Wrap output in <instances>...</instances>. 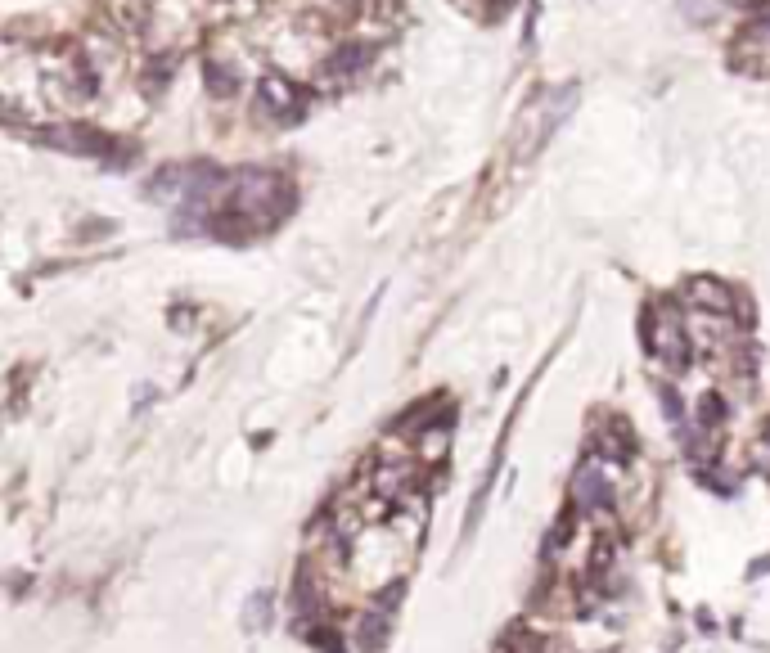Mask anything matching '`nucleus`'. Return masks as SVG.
<instances>
[{"mask_svg":"<svg viewBox=\"0 0 770 653\" xmlns=\"http://www.w3.org/2000/svg\"><path fill=\"white\" fill-rule=\"evenodd\" d=\"M644 343L662 356V365L671 374L689 370V334H685V320H680L676 302H662L658 320H653V311H644Z\"/></svg>","mask_w":770,"mask_h":653,"instance_id":"nucleus-1","label":"nucleus"},{"mask_svg":"<svg viewBox=\"0 0 770 653\" xmlns=\"http://www.w3.org/2000/svg\"><path fill=\"white\" fill-rule=\"evenodd\" d=\"M572 104H577V86H559V91H545L541 100L532 104V109L523 113V127H527V136H523V158H532L536 149L550 140V131L559 127L563 118L572 113Z\"/></svg>","mask_w":770,"mask_h":653,"instance_id":"nucleus-2","label":"nucleus"},{"mask_svg":"<svg viewBox=\"0 0 770 653\" xmlns=\"http://www.w3.org/2000/svg\"><path fill=\"white\" fill-rule=\"evenodd\" d=\"M730 68H739V73H770V14L766 19H752L748 28L739 32V41H734L730 50Z\"/></svg>","mask_w":770,"mask_h":653,"instance_id":"nucleus-3","label":"nucleus"},{"mask_svg":"<svg viewBox=\"0 0 770 653\" xmlns=\"http://www.w3.org/2000/svg\"><path fill=\"white\" fill-rule=\"evenodd\" d=\"M257 109L271 113L275 122H298L302 109H307V95H302L289 77L271 73V77H262V82H257Z\"/></svg>","mask_w":770,"mask_h":653,"instance_id":"nucleus-4","label":"nucleus"},{"mask_svg":"<svg viewBox=\"0 0 770 653\" xmlns=\"http://www.w3.org/2000/svg\"><path fill=\"white\" fill-rule=\"evenodd\" d=\"M613 500H617V491L599 460H586L572 473V509H613Z\"/></svg>","mask_w":770,"mask_h":653,"instance_id":"nucleus-5","label":"nucleus"},{"mask_svg":"<svg viewBox=\"0 0 770 653\" xmlns=\"http://www.w3.org/2000/svg\"><path fill=\"white\" fill-rule=\"evenodd\" d=\"M689 298L698 302V307H707V311H734V302H739V293L730 289V284H721V280H689Z\"/></svg>","mask_w":770,"mask_h":653,"instance_id":"nucleus-6","label":"nucleus"},{"mask_svg":"<svg viewBox=\"0 0 770 653\" xmlns=\"http://www.w3.org/2000/svg\"><path fill=\"white\" fill-rule=\"evenodd\" d=\"M365 64H370V46H361V41H352V46H338L334 55H329L325 73H329V77H352V73H361Z\"/></svg>","mask_w":770,"mask_h":653,"instance_id":"nucleus-7","label":"nucleus"},{"mask_svg":"<svg viewBox=\"0 0 770 653\" xmlns=\"http://www.w3.org/2000/svg\"><path fill=\"white\" fill-rule=\"evenodd\" d=\"M491 653H545V640L532 631V626L518 622V626H509V631L500 635L496 649H491Z\"/></svg>","mask_w":770,"mask_h":653,"instance_id":"nucleus-8","label":"nucleus"},{"mask_svg":"<svg viewBox=\"0 0 770 653\" xmlns=\"http://www.w3.org/2000/svg\"><path fill=\"white\" fill-rule=\"evenodd\" d=\"M383 635H388V617L383 613H361V622H356V640L374 653L383 644Z\"/></svg>","mask_w":770,"mask_h":653,"instance_id":"nucleus-9","label":"nucleus"},{"mask_svg":"<svg viewBox=\"0 0 770 653\" xmlns=\"http://www.w3.org/2000/svg\"><path fill=\"white\" fill-rule=\"evenodd\" d=\"M721 424H725V401L716 397V392L698 397V428H703V433H716Z\"/></svg>","mask_w":770,"mask_h":653,"instance_id":"nucleus-10","label":"nucleus"},{"mask_svg":"<svg viewBox=\"0 0 770 653\" xmlns=\"http://www.w3.org/2000/svg\"><path fill=\"white\" fill-rule=\"evenodd\" d=\"M572 518H577V509L572 505H563V514H559V523L550 527V541H545V554H559L563 545L572 541Z\"/></svg>","mask_w":770,"mask_h":653,"instance_id":"nucleus-11","label":"nucleus"},{"mask_svg":"<svg viewBox=\"0 0 770 653\" xmlns=\"http://www.w3.org/2000/svg\"><path fill=\"white\" fill-rule=\"evenodd\" d=\"M658 406H662V415H667L671 424H685V406H680V397H676V388H671V383L658 392Z\"/></svg>","mask_w":770,"mask_h":653,"instance_id":"nucleus-12","label":"nucleus"},{"mask_svg":"<svg viewBox=\"0 0 770 653\" xmlns=\"http://www.w3.org/2000/svg\"><path fill=\"white\" fill-rule=\"evenodd\" d=\"M208 86L217 95H230V91H235V73H230V68H221V64H208Z\"/></svg>","mask_w":770,"mask_h":653,"instance_id":"nucleus-13","label":"nucleus"},{"mask_svg":"<svg viewBox=\"0 0 770 653\" xmlns=\"http://www.w3.org/2000/svg\"><path fill=\"white\" fill-rule=\"evenodd\" d=\"M487 10L491 14H505V10H514V0H487Z\"/></svg>","mask_w":770,"mask_h":653,"instance_id":"nucleus-14","label":"nucleus"},{"mask_svg":"<svg viewBox=\"0 0 770 653\" xmlns=\"http://www.w3.org/2000/svg\"><path fill=\"white\" fill-rule=\"evenodd\" d=\"M761 442L770 446V419H766V424H761Z\"/></svg>","mask_w":770,"mask_h":653,"instance_id":"nucleus-15","label":"nucleus"}]
</instances>
